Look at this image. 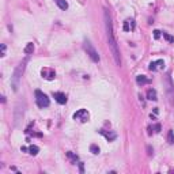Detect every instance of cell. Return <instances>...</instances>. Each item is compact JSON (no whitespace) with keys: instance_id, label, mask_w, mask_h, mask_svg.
I'll return each mask as SVG.
<instances>
[{"instance_id":"obj_1","label":"cell","mask_w":174,"mask_h":174,"mask_svg":"<svg viewBox=\"0 0 174 174\" xmlns=\"http://www.w3.org/2000/svg\"><path fill=\"white\" fill-rule=\"evenodd\" d=\"M103 18H105V27H106V34H107V45H109V49H110V52H112V55H113L114 63L120 67L121 65L120 50H118L117 42H116V38H114V33H113L112 18H110V14H109L107 10H105V13H103Z\"/></svg>"},{"instance_id":"obj_2","label":"cell","mask_w":174,"mask_h":174,"mask_svg":"<svg viewBox=\"0 0 174 174\" xmlns=\"http://www.w3.org/2000/svg\"><path fill=\"white\" fill-rule=\"evenodd\" d=\"M26 61H27V60H25V61L20 63L18 67H16V69H15V72H14V75H13V80H11V83H13L14 91H18V88H19V80H20V76H22V74H23V69H25Z\"/></svg>"},{"instance_id":"obj_3","label":"cell","mask_w":174,"mask_h":174,"mask_svg":"<svg viewBox=\"0 0 174 174\" xmlns=\"http://www.w3.org/2000/svg\"><path fill=\"white\" fill-rule=\"evenodd\" d=\"M83 48H84V50L87 52L88 57H90L94 63L100 61V55H98V52L95 50V48L91 45V42H90V41H84V44H83Z\"/></svg>"},{"instance_id":"obj_4","label":"cell","mask_w":174,"mask_h":174,"mask_svg":"<svg viewBox=\"0 0 174 174\" xmlns=\"http://www.w3.org/2000/svg\"><path fill=\"white\" fill-rule=\"evenodd\" d=\"M36 102H37V106L38 107H48L49 106V98H48V95L46 94H44L42 91H40V90H36Z\"/></svg>"},{"instance_id":"obj_5","label":"cell","mask_w":174,"mask_h":174,"mask_svg":"<svg viewBox=\"0 0 174 174\" xmlns=\"http://www.w3.org/2000/svg\"><path fill=\"white\" fill-rule=\"evenodd\" d=\"M88 118H90V114H88V112H87L86 109H80V110H78L74 114V120H78L80 123H87Z\"/></svg>"},{"instance_id":"obj_6","label":"cell","mask_w":174,"mask_h":174,"mask_svg":"<svg viewBox=\"0 0 174 174\" xmlns=\"http://www.w3.org/2000/svg\"><path fill=\"white\" fill-rule=\"evenodd\" d=\"M148 68H150V71H158V69L165 68V61L163 60H156V61L150 63Z\"/></svg>"},{"instance_id":"obj_7","label":"cell","mask_w":174,"mask_h":174,"mask_svg":"<svg viewBox=\"0 0 174 174\" xmlns=\"http://www.w3.org/2000/svg\"><path fill=\"white\" fill-rule=\"evenodd\" d=\"M41 74H42V78H45V79H53L55 76H56V72L53 71L52 68H42V71H41Z\"/></svg>"},{"instance_id":"obj_8","label":"cell","mask_w":174,"mask_h":174,"mask_svg":"<svg viewBox=\"0 0 174 174\" xmlns=\"http://www.w3.org/2000/svg\"><path fill=\"white\" fill-rule=\"evenodd\" d=\"M53 97H55V100H56L60 105H65V103H67V97H65V94H63V93H53Z\"/></svg>"},{"instance_id":"obj_9","label":"cell","mask_w":174,"mask_h":174,"mask_svg":"<svg viewBox=\"0 0 174 174\" xmlns=\"http://www.w3.org/2000/svg\"><path fill=\"white\" fill-rule=\"evenodd\" d=\"M136 83L139 86H144V84H148L150 83V79L146 78L144 75H137L136 76Z\"/></svg>"},{"instance_id":"obj_10","label":"cell","mask_w":174,"mask_h":174,"mask_svg":"<svg viewBox=\"0 0 174 174\" xmlns=\"http://www.w3.org/2000/svg\"><path fill=\"white\" fill-rule=\"evenodd\" d=\"M135 29V20L133 19H127L124 22V31H129Z\"/></svg>"},{"instance_id":"obj_11","label":"cell","mask_w":174,"mask_h":174,"mask_svg":"<svg viewBox=\"0 0 174 174\" xmlns=\"http://www.w3.org/2000/svg\"><path fill=\"white\" fill-rule=\"evenodd\" d=\"M100 133H102V135H103V136H105L106 139H107V142H113V140H114V139L117 137V135H116L114 132H105V130L101 129V130H100Z\"/></svg>"},{"instance_id":"obj_12","label":"cell","mask_w":174,"mask_h":174,"mask_svg":"<svg viewBox=\"0 0 174 174\" xmlns=\"http://www.w3.org/2000/svg\"><path fill=\"white\" fill-rule=\"evenodd\" d=\"M55 3L59 6L60 10H64V11H65V10L68 8V3H67V0H55Z\"/></svg>"},{"instance_id":"obj_13","label":"cell","mask_w":174,"mask_h":174,"mask_svg":"<svg viewBox=\"0 0 174 174\" xmlns=\"http://www.w3.org/2000/svg\"><path fill=\"white\" fill-rule=\"evenodd\" d=\"M147 98H148L150 101H156L158 98H156V91L154 90V88H150L148 91H147Z\"/></svg>"},{"instance_id":"obj_14","label":"cell","mask_w":174,"mask_h":174,"mask_svg":"<svg viewBox=\"0 0 174 174\" xmlns=\"http://www.w3.org/2000/svg\"><path fill=\"white\" fill-rule=\"evenodd\" d=\"M23 52H25L26 55H31V53L34 52V45H33V42H29V44H27Z\"/></svg>"},{"instance_id":"obj_15","label":"cell","mask_w":174,"mask_h":174,"mask_svg":"<svg viewBox=\"0 0 174 174\" xmlns=\"http://www.w3.org/2000/svg\"><path fill=\"white\" fill-rule=\"evenodd\" d=\"M38 151H40V148H38L37 146H30L29 147V154H31V155H37Z\"/></svg>"},{"instance_id":"obj_16","label":"cell","mask_w":174,"mask_h":174,"mask_svg":"<svg viewBox=\"0 0 174 174\" xmlns=\"http://www.w3.org/2000/svg\"><path fill=\"white\" fill-rule=\"evenodd\" d=\"M90 151L93 152L94 155H97V154H100V147H98L97 144H91V146H90Z\"/></svg>"},{"instance_id":"obj_17","label":"cell","mask_w":174,"mask_h":174,"mask_svg":"<svg viewBox=\"0 0 174 174\" xmlns=\"http://www.w3.org/2000/svg\"><path fill=\"white\" fill-rule=\"evenodd\" d=\"M67 156H68L69 159L74 162V163H76V162H78V155H75L74 152H71V151H69V152H67Z\"/></svg>"},{"instance_id":"obj_18","label":"cell","mask_w":174,"mask_h":174,"mask_svg":"<svg viewBox=\"0 0 174 174\" xmlns=\"http://www.w3.org/2000/svg\"><path fill=\"white\" fill-rule=\"evenodd\" d=\"M167 142L170 144L174 143V133H173V130H169V133H167Z\"/></svg>"},{"instance_id":"obj_19","label":"cell","mask_w":174,"mask_h":174,"mask_svg":"<svg viewBox=\"0 0 174 174\" xmlns=\"http://www.w3.org/2000/svg\"><path fill=\"white\" fill-rule=\"evenodd\" d=\"M163 37H165V40H166V41H169L170 44L174 42V37H173V36H170L169 33H163Z\"/></svg>"},{"instance_id":"obj_20","label":"cell","mask_w":174,"mask_h":174,"mask_svg":"<svg viewBox=\"0 0 174 174\" xmlns=\"http://www.w3.org/2000/svg\"><path fill=\"white\" fill-rule=\"evenodd\" d=\"M0 56H1V57L6 56V45H4V44L1 45V53H0Z\"/></svg>"},{"instance_id":"obj_21","label":"cell","mask_w":174,"mask_h":174,"mask_svg":"<svg viewBox=\"0 0 174 174\" xmlns=\"http://www.w3.org/2000/svg\"><path fill=\"white\" fill-rule=\"evenodd\" d=\"M159 37H161V31H159V30H155V31H154V38H155V40H158Z\"/></svg>"},{"instance_id":"obj_22","label":"cell","mask_w":174,"mask_h":174,"mask_svg":"<svg viewBox=\"0 0 174 174\" xmlns=\"http://www.w3.org/2000/svg\"><path fill=\"white\" fill-rule=\"evenodd\" d=\"M154 129H155L156 133H158V132H161V125H159V124H156L155 127H154Z\"/></svg>"},{"instance_id":"obj_23","label":"cell","mask_w":174,"mask_h":174,"mask_svg":"<svg viewBox=\"0 0 174 174\" xmlns=\"http://www.w3.org/2000/svg\"><path fill=\"white\" fill-rule=\"evenodd\" d=\"M79 166H80V173H83V171H84V170H83V163H79Z\"/></svg>"},{"instance_id":"obj_24","label":"cell","mask_w":174,"mask_h":174,"mask_svg":"<svg viewBox=\"0 0 174 174\" xmlns=\"http://www.w3.org/2000/svg\"><path fill=\"white\" fill-rule=\"evenodd\" d=\"M22 151H25L26 152V151H29V148H27V147H22Z\"/></svg>"}]
</instances>
